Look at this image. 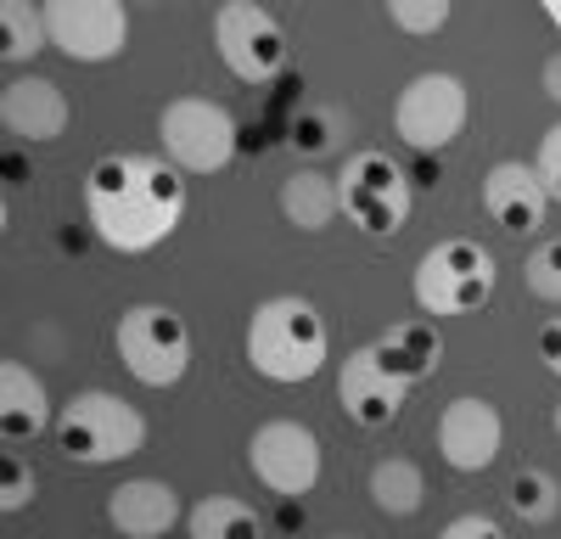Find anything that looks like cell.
<instances>
[{
    "label": "cell",
    "instance_id": "52a82bcc",
    "mask_svg": "<svg viewBox=\"0 0 561 539\" xmlns=\"http://www.w3.org/2000/svg\"><path fill=\"white\" fill-rule=\"evenodd\" d=\"M343 214L359 225L365 237H399L410 219V174L388 152H354L337 174Z\"/></svg>",
    "mask_w": 561,
    "mask_h": 539
},
{
    "label": "cell",
    "instance_id": "3957f363",
    "mask_svg": "<svg viewBox=\"0 0 561 539\" xmlns=\"http://www.w3.org/2000/svg\"><path fill=\"white\" fill-rule=\"evenodd\" d=\"M51 438L79 467H113V461L140 456V444H147V416H140L135 404H124L118 393H107V388H84L57 411Z\"/></svg>",
    "mask_w": 561,
    "mask_h": 539
},
{
    "label": "cell",
    "instance_id": "4dcf8cb0",
    "mask_svg": "<svg viewBox=\"0 0 561 539\" xmlns=\"http://www.w3.org/2000/svg\"><path fill=\"white\" fill-rule=\"evenodd\" d=\"M539 84H545V96H550V102L561 107V51H556V57H550V62L539 68Z\"/></svg>",
    "mask_w": 561,
    "mask_h": 539
},
{
    "label": "cell",
    "instance_id": "e0dca14e",
    "mask_svg": "<svg viewBox=\"0 0 561 539\" xmlns=\"http://www.w3.org/2000/svg\"><path fill=\"white\" fill-rule=\"evenodd\" d=\"M0 427H7L12 444H28L45 427H57L51 393H45V382L23 366V359H7V366H0Z\"/></svg>",
    "mask_w": 561,
    "mask_h": 539
},
{
    "label": "cell",
    "instance_id": "ac0fdd59",
    "mask_svg": "<svg viewBox=\"0 0 561 539\" xmlns=\"http://www.w3.org/2000/svg\"><path fill=\"white\" fill-rule=\"evenodd\" d=\"M377 354H382V366L393 377H404L415 388V382H427L444 366V337H438L433 321H399V326H388L377 337Z\"/></svg>",
    "mask_w": 561,
    "mask_h": 539
},
{
    "label": "cell",
    "instance_id": "30bf717a",
    "mask_svg": "<svg viewBox=\"0 0 561 539\" xmlns=\"http://www.w3.org/2000/svg\"><path fill=\"white\" fill-rule=\"evenodd\" d=\"M320 438L314 427L293 422V416H275V422H259L253 438H248V467L253 478L280 494V501H298V494H309L320 483Z\"/></svg>",
    "mask_w": 561,
    "mask_h": 539
},
{
    "label": "cell",
    "instance_id": "f1b7e54d",
    "mask_svg": "<svg viewBox=\"0 0 561 539\" xmlns=\"http://www.w3.org/2000/svg\"><path fill=\"white\" fill-rule=\"evenodd\" d=\"M438 539H505V528H500L494 517H483V512H466V517H455Z\"/></svg>",
    "mask_w": 561,
    "mask_h": 539
},
{
    "label": "cell",
    "instance_id": "1f68e13d",
    "mask_svg": "<svg viewBox=\"0 0 561 539\" xmlns=\"http://www.w3.org/2000/svg\"><path fill=\"white\" fill-rule=\"evenodd\" d=\"M545 18H550V23L561 28V0H550V7H545Z\"/></svg>",
    "mask_w": 561,
    "mask_h": 539
},
{
    "label": "cell",
    "instance_id": "8992f818",
    "mask_svg": "<svg viewBox=\"0 0 561 539\" xmlns=\"http://www.w3.org/2000/svg\"><path fill=\"white\" fill-rule=\"evenodd\" d=\"M158 141L180 174H219L237 158V118L214 96H174L158 113Z\"/></svg>",
    "mask_w": 561,
    "mask_h": 539
},
{
    "label": "cell",
    "instance_id": "d4e9b609",
    "mask_svg": "<svg viewBox=\"0 0 561 539\" xmlns=\"http://www.w3.org/2000/svg\"><path fill=\"white\" fill-rule=\"evenodd\" d=\"M388 23L404 34H438L449 23V0H388Z\"/></svg>",
    "mask_w": 561,
    "mask_h": 539
},
{
    "label": "cell",
    "instance_id": "836d02e7",
    "mask_svg": "<svg viewBox=\"0 0 561 539\" xmlns=\"http://www.w3.org/2000/svg\"><path fill=\"white\" fill-rule=\"evenodd\" d=\"M332 539H359V534H332Z\"/></svg>",
    "mask_w": 561,
    "mask_h": 539
},
{
    "label": "cell",
    "instance_id": "d6a6232c",
    "mask_svg": "<svg viewBox=\"0 0 561 539\" xmlns=\"http://www.w3.org/2000/svg\"><path fill=\"white\" fill-rule=\"evenodd\" d=\"M556 438H561V404H556Z\"/></svg>",
    "mask_w": 561,
    "mask_h": 539
},
{
    "label": "cell",
    "instance_id": "4316f807",
    "mask_svg": "<svg viewBox=\"0 0 561 539\" xmlns=\"http://www.w3.org/2000/svg\"><path fill=\"white\" fill-rule=\"evenodd\" d=\"M523 282H528V293H534V298L561 303V237L528 253V264H523Z\"/></svg>",
    "mask_w": 561,
    "mask_h": 539
},
{
    "label": "cell",
    "instance_id": "7a4b0ae2",
    "mask_svg": "<svg viewBox=\"0 0 561 539\" xmlns=\"http://www.w3.org/2000/svg\"><path fill=\"white\" fill-rule=\"evenodd\" d=\"M325 321L320 309L298 293H280V298H264L253 314H248V366L264 377V382H309L320 366H325Z\"/></svg>",
    "mask_w": 561,
    "mask_h": 539
},
{
    "label": "cell",
    "instance_id": "83f0119b",
    "mask_svg": "<svg viewBox=\"0 0 561 539\" xmlns=\"http://www.w3.org/2000/svg\"><path fill=\"white\" fill-rule=\"evenodd\" d=\"M534 169H539V180H545V192L561 203V124H550V129H545V141H539V158H534Z\"/></svg>",
    "mask_w": 561,
    "mask_h": 539
},
{
    "label": "cell",
    "instance_id": "f546056e",
    "mask_svg": "<svg viewBox=\"0 0 561 539\" xmlns=\"http://www.w3.org/2000/svg\"><path fill=\"white\" fill-rule=\"evenodd\" d=\"M534 348H539V359H545V371H550V377H561V314L539 326Z\"/></svg>",
    "mask_w": 561,
    "mask_h": 539
},
{
    "label": "cell",
    "instance_id": "6da1fadb",
    "mask_svg": "<svg viewBox=\"0 0 561 539\" xmlns=\"http://www.w3.org/2000/svg\"><path fill=\"white\" fill-rule=\"evenodd\" d=\"M185 180L169 158L107 152L84 174V219L113 253H152L185 219Z\"/></svg>",
    "mask_w": 561,
    "mask_h": 539
},
{
    "label": "cell",
    "instance_id": "44dd1931",
    "mask_svg": "<svg viewBox=\"0 0 561 539\" xmlns=\"http://www.w3.org/2000/svg\"><path fill=\"white\" fill-rule=\"evenodd\" d=\"M185 534L192 539H264V523L253 506H242L237 494H208V501L192 506L185 517Z\"/></svg>",
    "mask_w": 561,
    "mask_h": 539
},
{
    "label": "cell",
    "instance_id": "484cf974",
    "mask_svg": "<svg viewBox=\"0 0 561 539\" xmlns=\"http://www.w3.org/2000/svg\"><path fill=\"white\" fill-rule=\"evenodd\" d=\"M39 494V478H34V467L18 456V449H7V461H0V512L7 517H18L28 501Z\"/></svg>",
    "mask_w": 561,
    "mask_h": 539
},
{
    "label": "cell",
    "instance_id": "9c48e42d",
    "mask_svg": "<svg viewBox=\"0 0 561 539\" xmlns=\"http://www.w3.org/2000/svg\"><path fill=\"white\" fill-rule=\"evenodd\" d=\"M214 45H219V62L242 84H270L287 68V28L253 0H225L214 12Z\"/></svg>",
    "mask_w": 561,
    "mask_h": 539
},
{
    "label": "cell",
    "instance_id": "ba28073f",
    "mask_svg": "<svg viewBox=\"0 0 561 539\" xmlns=\"http://www.w3.org/2000/svg\"><path fill=\"white\" fill-rule=\"evenodd\" d=\"M472 118V96L455 73H415L399 102H393V129L410 152H444Z\"/></svg>",
    "mask_w": 561,
    "mask_h": 539
},
{
    "label": "cell",
    "instance_id": "5b68a950",
    "mask_svg": "<svg viewBox=\"0 0 561 539\" xmlns=\"http://www.w3.org/2000/svg\"><path fill=\"white\" fill-rule=\"evenodd\" d=\"M113 348H118L124 371L140 388H174L185 371H192V326H185L169 303L124 309V321L113 332Z\"/></svg>",
    "mask_w": 561,
    "mask_h": 539
},
{
    "label": "cell",
    "instance_id": "9a60e30c",
    "mask_svg": "<svg viewBox=\"0 0 561 539\" xmlns=\"http://www.w3.org/2000/svg\"><path fill=\"white\" fill-rule=\"evenodd\" d=\"M483 208H489V219L500 225V231L528 237V231H539V225H545L550 192H545L539 169L505 158V163H494V169L483 174Z\"/></svg>",
    "mask_w": 561,
    "mask_h": 539
},
{
    "label": "cell",
    "instance_id": "d6986e66",
    "mask_svg": "<svg viewBox=\"0 0 561 539\" xmlns=\"http://www.w3.org/2000/svg\"><path fill=\"white\" fill-rule=\"evenodd\" d=\"M280 214H287V225H298V231H325L337 214H343V197H337V180H325L314 169H298L280 180Z\"/></svg>",
    "mask_w": 561,
    "mask_h": 539
},
{
    "label": "cell",
    "instance_id": "8fae6325",
    "mask_svg": "<svg viewBox=\"0 0 561 539\" xmlns=\"http://www.w3.org/2000/svg\"><path fill=\"white\" fill-rule=\"evenodd\" d=\"M39 12L51 51H62L68 62H113L129 45V12L118 0H51Z\"/></svg>",
    "mask_w": 561,
    "mask_h": 539
},
{
    "label": "cell",
    "instance_id": "7c38bea8",
    "mask_svg": "<svg viewBox=\"0 0 561 539\" xmlns=\"http://www.w3.org/2000/svg\"><path fill=\"white\" fill-rule=\"evenodd\" d=\"M404 399H410V382L382 366L377 343L354 348L343 366H337V404L348 411V422H359V427H370V433L393 427L399 411H404Z\"/></svg>",
    "mask_w": 561,
    "mask_h": 539
},
{
    "label": "cell",
    "instance_id": "603a6c76",
    "mask_svg": "<svg viewBox=\"0 0 561 539\" xmlns=\"http://www.w3.org/2000/svg\"><path fill=\"white\" fill-rule=\"evenodd\" d=\"M505 501H511V512H517L523 523H550L561 512V483L550 472H539V467H523L517 478H511Z\"/></svg>",
    "mask_w": 561,
    "mask_h": 539
},
{
    "label": "cell",
    "instance_id": "7402d4cb",
    "mask_svg": "<svg viewBox=\"0 0 561 539\" xmlns=\"http://www.w3.org/2000/svg\"><path fill=\"white\" fill-rule=\"evenodd\" d=\"M45 45H51V34H45V12H34L28 0H7V7H0V57L18 68V62L39 57Z\"/></svg>",
    "mask_w": 561,
    "mask_h": 539
},
{
    "label": "cell",
    "instance_id": "277c9868",
    "mask_svg": "<svg viewBox=\"0 0 561 539\" xmlns=\"http://www.w3.org/2000/svg\"><path fill=\"white\" fill-rule=\"evenodd\" d=\"M494 282H500V264L483 242H466V237H449V242H433L421 253L415 276H410V293H415V309L421 314H472L494 298Z\"/></svg>",
    "mask_w": 561,
    "mask_h": 539
},
{
    "label": "cell",
    "instance_id": "4fadbf2b",
    "mask_svg": "<svg viewBox=\"0 0 561 539\" xmlns=\"http://www.w3.org/2000/svg\"><path fill=\"white\" fill-rule=\"evenodd\" d=\"M500 444H505V422L489 399L478 393H460L444 404V416H438V456L455 467V472H489L494 456H500Z\"/></svg>",
    "mask_w": 561,
    "mask_h": 539
},
{
    "label": "cell",
    "instance_id": "ffe728a7",
    "mask_svg": "<svg viewBox=\"0 0 561 539\" xmlns=\"http://www.w3.org/2000/svg\"><path fill=\"white\" fill-rule=\"evenodd\" d=\"M421 501H427V478H421L415 461L382 456L377 467H370V506H377L382 517H415Z\"/></svg>",
    "mask_w": 561,
    "mask_h": 539
},
{
    "label": "cell",
    "instance_id": "2e32d148",
    "mask_svg": "<svg viewBox=\"0 0 561 539\" xmlns=\"http://www.w3.org/2000/svg\"><path fill=\"white\" fill-rule=\"evenodd\" d=\"M107 523L124 539H163L180 523V489L163 478H129L107 494Z\"/></svg>",
    "mask_w": 561,
    "mask_h": 539
},
{
    "label": "cell",
    "instance_id": "5bb4252c",
    "mask_svg": "<svg viewBox=\"0 0 561 539\" xmlns=\"http://www.w3.org/2000/svg\"><path fill=\"white\" fill-rule=\"evenodd\" d=\"M0 124H7L18 141L45 147L68 129V96L57 79L45 73H12L7 90H0Z\"/></svg>",
    "mask_w": 561,
    "mask_h": 539
},
{
    "label": "cell",
    "instance_id": "cb8c5ba5",
    "mask_svg": "<svg viewBox=\"0 0 561 539\" xmlns=\"http://www.w3.org/2000/svg\"><path fill=\"white\" fill-rule=\"evenodd\" d=\"M337 135H343L337 113H325V107H304V113L293 118V152L320 158V152H332V147H337Z\"/></svg>",
    "mask_w": 561,
    "mask_h": 539
}]
</instances>
